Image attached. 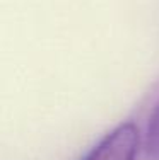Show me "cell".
Returning a JSON list of instances; mask_svg holds the SVG:
<instances>
[{
  "label": "cell",
  "instance_id": "1",
  "mask_svg": "<svg viewBox=\"0 0 159 160\" xmlns=\"http://www.w3.org/2000/svg\"><path fill=\"white\" fill-rule=\"evenodd\" d=\"M140 133L132 121L116 126L82 160H135Z\"/></svg>",
  "mask_w": 159,
  "mask_h": 160
},
{
  "label": "cell",
  "instance_id": "2",
  "mask_svg": "<svg viewBox=\"0 0 159 160\" xmlns=\"http://www.w3.org/2000/svg\"><path fill=\"white\" fill-rule=\"evenodd\" d=\"M144 150H146L147 160H159V101L151 112L149 123L146 128Z\"/></svg>",
  "mask_w": 159,
  "mask_h": 160
}]
</instances>
